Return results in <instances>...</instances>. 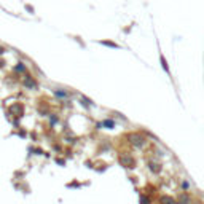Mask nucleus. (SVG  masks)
<instances>
[{
	"label": "nucleus",
	"mask_w": 204,
	"mask_h": 204,
	"mask_svg": "<svg viewBox=\"0 0 204 204\" xmlns=\"http://www.w3.org/2000/svg\"><path fill=\"white\" fill-rule=\"evenodd\" d=\"M24 85L26 86H29V88H34V86H35V83H34V80H32V77L30 75H27L24 78Z\"/></svg>",
	"instance_id": "nucleus-1"
},
{
	"label": "nucleus",
	"mask_w": 204,
	"mask_h": 204,
	"mask_svg": "<svg viewBox=\"0 0 204 204\" xmlns=\"http://www.w3.org/2000/svg\"><path fill=\"white\" fill-rule=\"evenodd\" d=\"M15 72H19V73H22V72H26V65L22 64V62H19V64L15 67Z\"/></svg>",
	"instance_id": "nucleus-2"
},
{
	"label": "nucleus",
	"mask_w": 204,
	"mask_h": 204,
	"mask_svg": "<svg viewBox=\"0 0 204 204\" xmlns=\"http://www.w3.org/2000/svg\"><path fill=\"white\" fill-rule=\"evenodd\" d=\"M99 43L105 45V46H110V48H118V45L113 43V42H107V40H104V42H99Z\"/></svg>",
	"instance_id": "nucleus-3"
},
{
	"label": "nucleus",
	"mask_w": 204,
	"mask_h": 204,
	"mask_svg": "<svg viewBox=\"0 0 204 204\" xmlns=\"http://www.w3.org/2000/svg\"><path fill=\"white\" fill-rule=\"evenodd\" d=\"M161 64H163V69L166 70V72H169V67H168V62H166V59H164L163 56H161Z\"/></svg>",
	"instance_id": "nucleus-4"
},
{
	"label": "nucleus",
	"mask_w": 204,
	"mask_h": 204,
	"mask_svg": "<svg viewBox=\"0 0 204 204\" xmlns=\"http://www.w3.org/2000/svg\"><path fill=\"white\" fill-rule=\"evenodd\" d=\"M26 10H29L30 13H35V10H34V7H32V5H26Z\"/></svg>",
	"instance_id": "nucleus-5"
},
{
	"label": "nucleus",
	"mask_w": 204,
	"mask_h": 204,
	"mask_svg": "<svg viewBox=\"0 0 204 204\" xmlns=\"http://www.w3.org/2000/svg\"><path fill=\"white\" fill-rule=\"evenodd\" d=\"M3 53H5V48L3 46H0V54H3Z\"/></svg>",
	"instance_id": "nucleus-6"
}]
</instances>
